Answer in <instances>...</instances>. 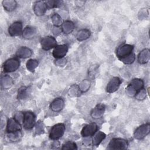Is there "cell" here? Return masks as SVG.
Segmentation results:
<instances>
[{
    "label": "cell",
    "mask_w": 150,
    "mask_h": 150,
    "mask_svg": "<svg viewBox=\"0 0 150 150\" xmlns=\"http://www.w3.org/2000/svg\"><path fill=\"white\" fill-rule=\"evenodd\" d=\"M144 81L140 79H134L128 84L125 89V93L129 97H134L136 93L143 88Z\"/></svg>",
    "instance_id": "1"
},
{
    "label": "cell",
    "mask_w": 150,
    "mask_h": 150,
    "mask_svg": "<svg viewBox=\"0 0 150 150\" xmlns=\"http://www.w3.org/2000/svg\"><path fill=\"white\" fill-rule=\"evenodd\" d=\"M66 127L64 124L58 123L53 125L49 132V138L52 140H57L64 134Z\"/></svg>",
    "instance_id": "2"
},
{
    "label": "cell",
    "mask_w": 150,
    "mask_h": 150,
    "mask_svg": "<svg viewBox=\"0 0 150 150\" xmlns=\"http://www.w3.org/2000/svg\"><path fill=\"white\" fill-rule=\"evenodd\" d=\"M128 146V143L127 140L120 138H114L110 140L107 149H126Z\"/></svg>",
    "instance_id": "3"
},
{
    "label": "cell",
    "mask_w": 150,
    "mask_h": 150,
    "mask_svg": "<svg viewBox=\"0 0 150 150\" xmlns=\"http://www.w3.org/2000/svg\"><path fill=\"white\" fill-rule=\"evenodd\" d=\"M20 66V62L17 58L12 57L6 60L3 64L4 72L11 73L16 71Z\"/></svg>",
    "instance_id": "4"
},
{
    "label": "cell",
    "mask_w": 150,
    "mask_h": 150,
    "mask_svg": "<svg viewBox=\"0 0 150 150\" xmlns=\"http://www.w3.org/2000/svg\"><path fill=\"white\" fill-rule=\"evenodd\" d=\"M23 114V127L26 129H30L36 124V117L34 113L31 111H26Z\"/></svg>",
    "instance_id": "5"
},
{
    "label": "cell",
    "mask_w": 150,
    "mask_h": 150,
    "mask_svg": "<svg viewBox=\"0 0 150 150\" xmlns=\"http://www.w3.org/2000/svg\"><path fill=\"white\" fill-rule=\"evenodd\" d=\"M150 132V124L146 123L139 126L134 131V136L137 139H142L147 136Z\"/></svg>",
    "instance_id": "6"
},
{
    "label": "cell",
    "mask_w": 150,
    "mask_h": 150,
    "mask_svg": "<svg viewBox=\"0 0 150 150\" xmlns=\"http://www.w3.org/2000/svg\"><path fill=\"white\" fill-rule=\"evenodd\" d=\"M134 46L129 44H122L119 46L116 50V56L120 59L123 58L132 52Z\"/></svg>",
    "instance_id": "7"
},
{
    "label": "cell",
    "mask_w": 150,
    "mask_h": 150,
    "mask_svg": "<svg viewBox=\"0 0 150 150\" xmlns=\"http://www.w3.org/2000/svg\"><path fill=\"white\" fill-rule=\"evenodd\" d=\"M40 44L42 48L45 50H49L54 48L57 46V41L56 39L51 36H47L41 39Z\"/></svg>",
    "instance_id": "8"
},
{
    "label": "cell",
    "mask_w": 150,
    "mask_h": 150,
    "mask_svg": "<svg viewBox=\"0 0 150 150\" xmlns=\"http://www.w3.org/2000/svg\"><path fill=\"white\" fill-rule=\"evenodd\" d=\"M98 126L95 122H91L86 125L81 129V135L83 137L87 138L93 136L97 131Z\"/></svg>",
    "instance_id": "9"
},
{
    "label": "cell",
    "mask_w": 150,
    "mask_h": 150,
    "mask_svg": "<svg viewBox=\"0 0 150 150\" xmlns=\"http://www.w3.org/2000/svg\"><path fill=\"white\" fill-rule=\"evenodd\" d=\"M121 83V80L118 77H112L106 86V91L108 93L115 92L119 88Z\"/></svg>",
    "instance_id": "10"
},
{
    "label": "cell",
    "mask_w": 150,
    "mask_h": 150,
    "mask_svg": "<svg viewBox=\"0 0 150 150\" xmlns=\"http://www.w3.org/2000/svg\"><path fill=\"white\" fill-rule=\"evenodd\" d=\"M23 26L20 21H16L12 23L8 28V33L11 36H17L22 33Z\"/></svg>",
    "instance_id": "11"
},
{
    "label": "cell",
    "mask_w": 150,
    "mask_h": 150,
    "mask_svg": "<svg viewBox=\"0 0 150 150\" xmlns=\"http://www.w3.org/2000/svg\"><path fill=\"white\" fill-rule=\"evenodd\" d=\"M68 52V46L66 45H61L56 46L53 52L52 55L56 59L64 57Z\"/></svg>",
    "instance_id": "12"
},
{
    "label": "cell",
    "mask_w": 150,
    "mask_h": 150,
    "mask_svg": "<svg viewBox=\"0 0 150 150\" xmlns=\"http://www.w3.org/2000/svg\"><path fill=\"white\" fill-rule=\"evenodd\" d=\"M22 126L19 122L16 120L14 118H9L8 120L6 125V132H12L21 131Z\"/></svg>",
    "instance_id": "13"
},
{
    "label": "cell",
    "mask_w": 150,
    "mask_h": 150,
    "mask_svg": "<svg viewBox=\"0 0 150 150\" xmlns=\"http://www.w3.org/2000/svg\"><path fill=\"white\" fill-rule=\"evenodd\" d=\"M47 8L45 2L44 1H36L34 3L33 9L34 11V13L36 15L38 16H40L43 15Z\"/></svg>",
    "instance_id": "14"
},
{
    "label": "cell",
    "mask_w": 150,
    "mask_h": 150,
    "mask_svg": "<svg viewBox=\"0 0 150 150\" xmlns=\"http://www.w3.org/2000/svg\"><path fill=\"white\" fill-rule=\"evenodd\" d=\"M105 110V106L103 104H98L91 110L90 115L94 119H98L101 118Z\"/></svg>",
    "instance_id": "15"
},
{
    "label": "cell",
    "mask_w": 150,
    "mask_h": 150,
    "mask_svg": "<svg viewBox=\"0 0 150 150\" xmlns=\"http://www.w3.org/2000/svg\"><path fill=\"white\" fill-rule=\"evenodd\" d=\"M64 106V101L62 98H55L50 104V109L54 112L62 111Z\"/></svg>",
    "instance_id": "16"
},
{
    "label": "cell",
    "mask_w": 150,
    "mask_h": 150,
    "mask_svg": "<svg viewBox=\"0 0 150 150\" xmlns=\"http://www.w3.org/2000/svg\"><path fill=\"white\" fill-rule=\"evenodd\" d=\"M32 50L26 46L20 47L16 52V55L18 57L22 59H26L30 57L32 55Z\"/></svg>",
    "instance_id": "17"
},
{
    "label": "cell",
    "mask_w": 150,
    "mask_h": 150,
    "mask_svg": "<svg viewBox=\"0 0 150 150\" xmlns=\"http://www.w3.org/2000/svg\"><path fill=\"white\" fill-rule=\"evenodd\" d=\"M0 84L2 89L8 90L13 86V80L11 76L8 75H4L1 77Z\"/></svg>",
    "instance_id": "18"
},
{
    "label": "cell",
    "mask_w": 150,
    "mask_h": 150,
    "mask_svg": "<svg viewBox=\"0 0 150 150\" xmlns=\"http://www.w3.org/2000/svg\"><path fill=\"white\" fill-rule=\"evenodd\" d=\"M150 59V51L148 49H144L141 50L138 55V62L144 64L147 63Z\"/></svg>",
    "instance_id": "19"
},
{
    "label": "cell",
    "mask_w": 150,
    "mask_h": 150,
    "mask_svg": "<svg viewBox=\"0 0 150 150\" xmlns=\"http://www.w3.org/2000/svg\"><path fill=\"white\" fill-rule=\"evenodd\" d=\"M106 135L102 131H96L92 136V144L93 146H98L105 139Z\"/></svg>",
    "instance_id": "20"
},
{
    "label": "cell",
    "mask_w": 150,
    "mask_h": 150,
    "mask_svg": "<svg viewBox=\"0 0 150 150\" xmlns=\"http://www.w3.org/2000/svg\"><path fill=\"white\" fill-rule=\"evenodd\" d=\"M36 34V29L35 28L32 26H26L24 28L22 32V36L23 38L26 39H30L33 38Z\"/></svg>",
    "instance_id": "21"
},
{
    "label": "cell",
    "mask_w": 150,
    "mask_h": 150,
    "mask_svg": "<svg viewBox=\"0 0 150 150\" xmlns=\"http://www.w3.org/2000/svg\"><path fill=\"white\" fill-rule=\"evenodd\" d=\"M74 23L70 21H66L63 22V24L62 25V31L64 34H69L73 32L74 29Z\"/></svg>",
    "instance_id": "22"
},
{
    "label": "cell",
    "mask_w": 150,
    "mask_h": 150,
    "mask_svg": "<svg viewBox=\"0 0 150 150\" xmlns=\"http://www.w3.org/2000/svg\"><path fill=\"white\" fill-rule=\"evenodd\" d=\"M22 136V134L21 131H16V132H7L6 135V138L8 141L9 142H17L19 141Z\"/></svg>",
    "instance_id": "23"
},
{
    "label": "cell",
    "mask_w": 150,
    "mask_h": 150,
    "mask_svg": "<svg viewBox=\"0 0 150 150\" xmlns=\"http://www.w3.org/2000/svg\"><path fill=\"white\" fill-rule=\"evenodd\" d=\"M91 32L87 29H82L79 30L76 34V39L78 41L81 42L89 38Z\"/></svg>",
    "instance_id": "24"
},
{
    "label": "cell",
    "mask_w": 150,
    "mask_h": 150,
    "mask_svg": "<svg viewBox=\"0 0 150 150\" xmlns=\"http://www.w3.org/2000/svg\"><path fill=\"white\" fill-rule=\"evenodd\" d=\"M2 3L5 10L8 12L15 10L17 6V2L15 0H4Z\"/></svg>",
    "instance_id": "25"
},
{
    "label": "cell",
    "mask_w": 150,
    "mask_h": 150,
    "mask_svg": "<svg viewBox=\"0 0 150 150\" xmlns=\"http://www.w3.org/2000/svg\"><path fill=\"white\" fill-rule=\"evenodd\" d=\"M52 22L54 26L56 27H59L60 26H62V25L63 23V21L62 18L57 13H54L52 17Z\"/></svg>",
    "instance_id": "26"
},
{
    "label": "cell",
    "mask_w": 150,
    "mask_h": 150,
    "mask_svg": "<svg viewBox=\"0 0 150 150\" xmlns=\"http://www.w3.org/2000/svg\"><path fill=\"white\" fill-rule=\"evenodd\" d=\"M38 64H39V63L38 60L35 59H30L26 62V67L29 71L33 72L34 71L35 69L38 67Z\"/></svg>",
    "instance_id": "27"
},
{
    "label": "cell",
    "mask_w": 150,
    "mask_h": 150,
    "mask_svg": "<svg viewBox=\"0 0 150 150\" xmlns=\"http://www.w3.org/2000/svg\"><path fill=\"white\" fill-rule=\"evenodd\" d=\"M28 96V87L23 86L19 88L18 92L17 98L18 100H24Z\"/></svg>",
    "instance_id": "28"
},
{
    "label": "cell",
    "mask_w": 150,
    "mask_h": 150,
    "mask_svg": "<svg viewBox=\"0 0 150 150\" xmlns=\"http://www.w3.org/2000/svg\"><path fill=\"white\" fill-rule=\"evenodd\" d=\"M135 55L134 53L132 52L129 55L123 58H121L120 60L125 64H132L135 61Z\"/></svg>",
    "instance_id": "29"
},
{
    "label": "cell",
    "mask_w": 150,
    "mask_h": 150,
    "mask_svg": "<svg viewBox=\"0 0 150 150\" xmlns=\"http://www.w3.org/2000/svg\"><path fill=\"white\" fill-rule=\"evenodd\" d=\"M90 87V82L88 80H83L79 85V87L81 93L86 92Z\"/></svg>",
    "instance_id": "30"
},
{
    "label": "cell",
    "mask_w": 150,
    "mask_h": 150,
    "mask_svg": "<svg viewBox=\"0 0 150 150\" xmlns=\"http://www.w3.org/2000/svg\"><path fill=\"white\" fill-rule=\"evenodd\" d=\"M80 93H81V92L80 90L79 86H77L75 84L71 86V87L70 88V89L69 90V94L70 96H71V97L78 96H79Z\"/></svg>",
    "instance_id": "31"
},
{
    "label": "cell",
    "mask_w": 150,
    "mask_h": 150,
    "mask_svg": "<svg viewBox=\"0 0 150 150\" xmlns=\"http://www.w3.org/2000/svg\"><path fill=\"white\" fill-rule=\"evenodd\" d=\"M77 147L75 142L73 141H67L63 144L62 149H77Z\"/></svg>",
    "instance_id": "32"
},
{
    "label": "cell",
    "mask_w": 150,
    "mask_h": 150,
    "mask_svg": "<svg viewBox=\"0 0 150 150\" xmlns=\"http://www.w3.org/2000/svg\"><path fill=\"white\" fill-rule=\"evenodd\" d=\"M47 8H57L61 6L62 1H47L45 2Z\"/></svg>",
    "instance_id": "33"
},
{
    "label": "cell",
    "mask_w": 150,
    "mask_h": 150,
    "mask_svg": "<svg viewBox=\"0 0 150 150\" xmlns=\"http://www.w3.org/2000/svg\"><path fill=\"white\" fill-rule=\"evenodd\" d=\"M146 96V90L144 88L139 90L134 96L135 98L138 100H143L145 98Z\"/></svg>",
    "instance_id": "34"
},
{
    "label": "cell",
    "mask_w": 150,
    "mask_h": 150,
    "mask_svg": "<svg viewBox=\"0 0 150 150\" xmlns=\"http://www.w3.org/2000/svg\"><path fill=\"white\" fill-rule=\"evenodd\" d=\"M35 131L37 134H40L44 131V125L41 121H38L35 124Z\"/></svg>",
    "instance_id": "35"
},
{
    "label": "cell",
    "mask_w": 150,
    "mask_h": 150,
    "mask_svg": "<svg viewBox=\"0 0 150 150\" xmlns=\"http://www.w3.org/2000/svg\"><path fill=\"white\" fill-rule=\"evenodd\" d=\"M67 63V60L63 57L60 59H56V60L54 62V63L57 66H64Z\"/></svg>",
    "instance_id": "36"
},
{
    "label": "cell",
    "mask_w": 150,
    "mask_h": 150,
    "mask_svg": "<svg viewBox=\"0 0 150 150\" xmlns=\"http://www.w3.org/2000/svg\"><path fill=\"white\" fill-rule=\"evenodd\" d=\"M23 115H24V114L23 112H17L15 114V116H14V118L17 120L18 122H19L20 123H21L22 121H23Z\"/></svg>",
    "instance_id": "37"
}]
</instances>
